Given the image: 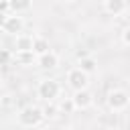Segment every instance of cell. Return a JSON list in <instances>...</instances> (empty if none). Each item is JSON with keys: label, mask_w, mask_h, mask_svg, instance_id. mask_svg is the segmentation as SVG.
I'll return each instance as SVG.
<instances>
[{"label": "cell", "mask_w": 130, "mask_h": 130, "mask_svg": "<svg viewBox=\"0 0 130 130\" xmlns=\"http://www.w3.org/2000/svg\"><path fill=\"white\" fill-rule=\"evenodd\" d=\"M61 93V83L53 77H47V79H41L39 81V87H37V95L43 100V102H55Z\"/></svg>", "instance_id": "1"}, {"label": "cell", "mask_w": 130, "mask_h": 130, "mask_svg": "<svg viewBox=\"0 0 130 130\" xmlns=\"http://www.w3.org/2000/svg\"><path fill=\"white\" fill-rule=\"evenodd\" d=\"M43 120H45V116L39 106H26L18 112V124L24 128H35V126L43 124Z\"/></svg>", "instance_id": "2"}, {"label": "cell", "mask_w": 130, "mask_h": 130, "mask_svg": "<svg viewBox=\"0 0 130 130\" xmlns=\"http://www.w3.org/2000/svg\"><path fill=\"white\" fill-rule=\"evenodd\" d=\"M106 104H108V108H110L112 112H124V110L130 106V95H128L126 89L116 87V89H112V91L108 93Z\"/></svg>", "instance_id": "3"}, {"label": "cell", "mask_w": 130, "mask_h": 130, "mask_svg": "<svg viewBox=\"0 0 130 130\" xmlns=\"http://www.w3.org/2000/svg\"><path fill=\"white\" fill-rule=\"evenodd\" d=\"M67 85L73 89V93H75V91H81V89H87V85H89V75L83 73L81 69L73 67V69L67 71Z\"/></svg>", "instance_id": "4"}, {"label": "cell", "mask_w": 130, "mask_h": 130, "mask_svg": "<svg viewBox=\"0 0 130 130\" xmlns=\"http://www.w3.org/2000/svg\"><path fill=\"white\" fill-rule=\"evenodd\" d=\"M22 28H24V18H22L20 14H8L2 30H4L6 35H14V37H18V35H22Z\"/></svg>", "instance_id": "5"}, {"label": "cell", "mask_w": 130, "mask_h": 130, "mask_svg": "<svg viewBox=\"0 0 130 130\" xmlns=\"http://www.w3.org/2000/svg\"><path fill=\"white\" fill-rule=\"evenodd\" d=\"M71 102L75 106V110H89L93 106V93L89 89H81V91H75L71 95Z\"/></svg>", "instance_id": "6"}, {"label": "cell", "mask_w": 130, "mask_h": 130, "mask_svg": "<svg viewBox=\"0 0 130 130\" xmlns=\"http://www.w3.org/2000/svg\"><path fill=\"white\" fill-rule=\"evenodd\" d=\"M37 65H39L41 69H45V71H53V69L59 67V55H57L55 51H49V53L37 57Z\"/></svg>", "instance_id": "7"}, {"label": "cell", "mask_w": 130, "mask_h": 130, "mask_svg": "<svg viewBox=\"0 0 130 130\" xmlns=\"http://www.w3.org/2000/svg\"><path fill=\"white\" fill-rule=\"evenodd\" d=\"M126 6H128V2H124V0H104L102 2V8L112 16H122Z\"/></svg>", "instance_id": "8"}, {"label": "cell", "mask_w": 130, "mask_h": 130, "mask_svg": "<svg viewBox=\"0 0 130 130\" xmlns=\"http://www.w3.org/2000/svg\"><path fill=\"white\" fill-rule=\"evenodd\" d=\"M32 51V37L30 35H18L14 39V53H24Z\"/></svg>", "instance_id": "9"}, {"label": "cell", "mask_w": 130, "mask_h": 130, "mask_svg": "<svg viewBox=\"0 0 130 130\" xmlns=\"http://www.w3.org/2000/svg\"><path fill=\"white\" fill-rule=\"evenodd\" d=\"M12 59H14L18 65H22V67H28V65H32V63H37V55H35L32 51H24V53H12Z\"/></svg>", "instance_id": "10"}, {"label": "cell", "mask_w": 130, "mask_h": 130, "mask_svg": "<svg viewBox=\"0 0 130 130\" xmlns=\"http://www.w3.org/2000/svg\"><path fill=\"white\" fill-rule=\"evenodd\" d=\"M51 51V47H49V41L47 39H43V37H32V53L37 55V57H41V55H45V53H49Z\"/></svg>", "instance_id": "11"}, {"label": "cell", "mask_w": 130, "mask_h": 130, "mask_svg": "<svg viewBox=\"0 0 130 130\" xmlns=\"http://www.w3.org/2000/svg\"><path fill=\"white\" fill-rule=\"evenodd\" d=\"M77 69H81L83 73L91 75V73H95V71H98V61H95L93 57H85V59H79V61H77Z\"/></svg>", "instance_id": "12"}, {"label": "cell", "mask_w": 130, "mask_h": 130, "mask_svg": "<svg viewBox=\"0 0 130 130\" xmlns=\"http://www.w3.org/2000/svg\"><path fill=\"white\" fill-rule=\"evenodd\" d=\"M41 112H43L45 120H53V118H57V116H59V108H57V102H45V106L41 108Z\"/></svg>", "instance_id": "13"}, {"label": "cell", "mask_w": 130, "mask_h": 130, "mask_svg": "<svg viewBox=\"0 0 130 130\" xmlns=\"http://www.w3.org/2000/svg\"><path fill=\"white\" fill-rule=\"evenodd\" d=\"M30 2L28 0H10V12L12 14H20L22 10H28Z\"/></svg>", "instance_id": "14"}, {"label": "cell", "mask_w": 130, "mask_h": 130, "mask_svg": "<svg viewBox=\"0 0 130 130\" xmlns=\"http://www.w3.org/2000/svg\"><path fill=\"white\" fill-rule=\"evenodd\" d=\"M57 108H59V114H71V112H75V106H73L71 98H67V100H61V102L57 104Z\"/></svg>", "instance_id": "15"}, {"label": "cell", "mask_w": 130, "mask_h": 130, "mask_svg": "<svg viewBox=\"0 0 130 130\" xmlns=\"http://www.w3.org/2000/svg\"><path fill=\"white\" fill-rule=\"evenodd\" d=\"M12 61V53L6 49H0V65H8Z\"/></svg>", "instance_id": "16"}, {"label": "cell", "mask_w": 130, "mask_h": 130, "mask_svg": "<svg viewBox=\"0 0 130 130\" xmlns=\"http://www.w3.org/2000/svg\"><path fill=\"white\" fill-rule=\"evenodd\" d=\"M122 43H124L126 47H130V24L122 30Z\"/></svg>", "instance_id": "17"}, {"label": "cell", "mask_w": 130, "mask_h": 130, "mask_svg": "<svg viewBox=\"0 0 130 130\" xmlns=\"http://www.w3.org/2000/svg\"><path fill=\"white\" fill-rule=\"evenodd\" d=\"M10 12V0H0V14H8Z\"/></svg>", "instance_id": "18"}, {"label": "cell", "mask_w": 130, "mask_h": 130, "mask_svg": "<svg viewBox=\"0 0 130 130\" xmlns=\"http://www.w3.org/2000/svg\"><path fill=\"white\" fill-rule=\"evenodd\" d=\"M122 16H124V18H126V20L130 22V4L126 6V10H124V14H122Z\"/></svg>", "instance_id": "19"}, {"label": "cell", "mask_w": 130, "mask_h": 130, "mask_svg": "<svg viewBox=\"0 0 130 130\" xmlns=\"http://www.w3.org/2000/svg\"><path fill=\"white\" fill-rule=\"evenodd\" d=\"M6 16H8V14H0V28H4V22H6Z\"/></svg>", "instance_id": "20"}, {"label": "cell", "mask_w": 130, "mask_h": 130, "mask_svg": "<svg viewBox=\"0 0 130 130\" xmlns=\"http://www.w3.org/2000/svg\"><path fill=\"white\" fill-rule=\"evenodd\" d=\"M2 85H4V79H2V75H0V87H2Z\"/></svg>", "instance_id": "21"}, {"label": "cell", "mask_w": 130, "mask_h": 130, "mask_svg": "<svg viewBox=\"0 0 130 130\" xmlns=\"http://www.w3.org/2000/svg\"><path fill=\"white\" fill-rule=\"evenodd\" d=\"M106 130H120V128H106Z\"/></svg>", "instance_id": "22"}, {"label": "cell", "mask_w": 130, "mask_h": 130, "mask_svg": "<svg viewBox=\"0 0 130 130\" xmlns=\"http://www.w3.org/2000/svg\"><path fill=\"white\" fill-rule=\"evenodd\" d=\"M61 130H73V128H61Z\"/></svg>", "instance_id": "23"}]
</instances>
